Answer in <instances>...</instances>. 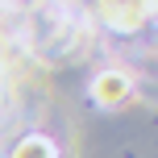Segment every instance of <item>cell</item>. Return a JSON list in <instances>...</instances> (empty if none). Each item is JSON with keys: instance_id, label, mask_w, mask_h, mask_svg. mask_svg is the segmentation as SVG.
I'll return each instance as SVG.
<instances>
[{"instance_id": "cell-1", "label": "cell", "mask_w": 158, "mask_h": 158, "mask_svg": "<svg viewBox=\"0 0 158 158\" xmlns=\"http://www.w3.org/2000/svg\"><path fill=\"white\" fill-rule=\"evenodd\" d=\"M125 75H100V79H96V96H100V100L104 104H121L117 100V96H125Z\"/></svg>"}, {"instance_id": "cell-2", "label": "cell", "mask_w": 158, "mask_h": 158, "mask_svg": "<svg viewBox=\"0 0 158 158\" xmlns=\"http://www.w3.org/2000/svg\"><path fill=\"white\" fill-rule=\"evenodd\" d=\"M17 158H50V146H46V142H38V137H33V142H25V150L17 154Z\"/></svg>"}]
</instances>
